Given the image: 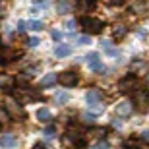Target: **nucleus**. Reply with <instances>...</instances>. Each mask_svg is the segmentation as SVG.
Listing matches in <instances>:
<instances>
[{
    "instance_id": "nucleus-1",
    "label": "nucleus",
    "mask_w": 149,
    "mask_h": 149,
    "mask_svg": "<svg viewBox=\"0 0 149 149\" xmlns=\"http://www.w3.org/2000/svg\"><path fill=\"white\" fill-rule=\"evenodd\" d=\"M81 27H83V31H85V33L95 35V33H101V31H103L105 23H103V19H99V17L85 16V17L81 19Z\"/></svg>"
},
{
    "instance_id": "nucleus-2",
    "label": "nucleus",
    "mask_w": 149,
    "mask_h": 149,
    "mask_svg": "<svg viewBox=\"0 0 149 149\" xmlns=\"http://www.w3.org/2000/svg\"><path fill=\"white\" fill-rule=\"evenodd\" d=\"M85 62H87V66L91 68L93 72H97V74H105L107 72L105 64L101 62V58H99L97 52H89V54H85Z\"/></svg>"
},
{
    "instance_id": "nucleus-3",
    "label": "nucleus",
    "mask_w": 149,
    "mask_h": 149,
    "mask_svg": "<svg viewBox=\"0 0 149 149\" xmlns=\"http://www.w3.org/2000/svg\"><path fill=\"white\" fill-rule=\"evenodd\" d=\"M58 81H60L64 87H74V85L79 81V77H77L76 72H72V70H70V72L60 74V76H58Z\"/></svg>"
},
{
    "instance_id": "nucleus-4",
    "label": "nucleus",
    "mask_w": 149,
    "mask_h": 149,
    "mask_svg": "<svg viewBox=\"0 0 149 149\" xmlns=\"http://www.w3.org/2000/svg\"><path fill=\"white\" fill-rule=\"evenodd\" d=\"M85 101H87V105H89V107H93L95 111L103 109V107L99 105V101H101V93L97 91V89H91V91H87V95H85Z\"/></svg>"
},
{
    "instance_id": "nucleus-5",
    "label": "nucleus",
    "mask_w": 149,
    "mask_h": 149,
    "mask_svg": "<svg viewBox=\"0 0 149 149\" xmlns=\"http://www.w3.org/2000/svg\"><path fill=\"white\" fill-rule=\"evenodd\" d=\"M0 145H2L4 149L16 147V145H17V139H16V136H14V134H4V136L0 138Z\"/></svg>"
},
{
    "instance_id": "nucleus-6",
    "label": "nucleus",
    "mask_w": 149,
    "mask_h": 149,
    "mask_svg": "<svg viewBox=\"0 0 149 149\" xmlns=\"http://www.w3.org/2000/svg\"><path fill=\"white\" fill-rule=\"evenodd\" d=\"M6 109H8V112H10L12 116H22V107H19V103L17 101H14V99H8L6 101Z\"/></svg>"
},
{
    "instance_id": "nucleus-7",
    "label": "nucleus",
    "mask_w": 149,
    "mask_h": 149,
    "mask_svg": "<svg viewBox=\"0 0 149 149\" xmlns=\"http://www.w3.org/2000/svg\"><path fill=\"white\" fill-rule=\"evenodd\" d=\"M72 54V49L68 47V45H58V47H54V56L56 58H66V56Z\"/></svg>"
},
{
    "instance_id": "nucleus-8",
    "label": "nucleus",
    "mask_w": 149,
    "mask_h": 149,
    "mask_svg": "<svg viewBox=\"0 0 149 149\" xmlns=\"http://www.w3.org/2000/svg\"><path fill=\"white\" fill-rule=\"evenodd\" d=\"M70 10H72V4H70L68 0H58V2H56V14H62V16H64V14H68Z\"/></svg>"
},
{
    "instance_id": "nucleus-9",
    "label": "nucleus",
    "mask_w": 149,
    "mask_h": 149,
    "mask_svg": "<svg viewBox=\"0 0 149 149\" xmlns=\"http://www.w3.org/2000/svg\"><path fill=\"white\" fill-rule=\"evenodd\" d=\"M37 120L39 122H50V120H52V112H50L49 109H45V107H43V109H39V111H37Z\"/></svg>"
},
{
    "instance_id": "nucleus-10",
    "label": "nucleus",
    "mask_w": 149,
    "mask_h": 149,
    "mask_svg": "<svg viewBox=\"0 0 149 149\" xmlns=\"http://www.w3.org/2000/svg\"><path fill=\"white\" fill-rule=\"evenodd\" d=\"M134 85H136V79H134V76H128L124 77L120 83H118V87H120V91H128V89H132Z\"/></svg>"
},
{
    "instance_id": "nucleus-11",
    "label": "nucleus",
    "mask_w": 149,
    "mask_h": 149,
    "mask_svg": "<svg viewBox=\"0 0 149 149\" xmlns=\"http://www.w3.org/2000/svg\"><path fill=\"white\" fill-rule=\"evenodd\" d=\"M116 112H118V114H122V116L130 114V112H132V103H130V101L120 103V105H118V109H116Z\"/></svg>"
},
{
    "instance_id": "nucleus-12",
    "label": "nucleus",
    "mask_w": 149,
    "mask_h": 149,
    "mask_svg": "<svg viewBox=\"0 0 149 149\" xmlns=\"http://www.w3.org/2000/svg\"><path fill=\"white\" fill-rule=\"evenodd\" d=\"M136 105H138V109H141L143 111L145 109V103H147V95H145V91H139V93H136Z\"/></svg>"
},
{
    "instance_id": "nucleus-13",
    "label": "nucleus",
    "mask_w": 149,
    "mask_h": 149,
    "mask_svg": "<svg viewBox=\"0 0 149 149\" xmlns=\"http://www.w3.org/2000/svg\"><path fill=\"white\" fill-rule=\"evenodd\" d=\"M54 101H56V105H66L68 101H70V95H68L66 91H58V93L54 95Z\"/></svg>"
},
{
    "instance_id": "nucleus-14",
    "label": "nucleus",
    "mask_w": 149,
    "mask_h": 149,
    "mask_svg": "<svg viewBox=\"0 0 149 149\" xmlns=\"http://www.w3.org/2000/svg\"><path fill=\"white\" fill-rule=\"evenodd\" d=\"M145 8H147V2H145V0H136L132 4V10L136 12V14H143Z\"/></svg>"
},
{
    "instance_id": "nucleus-15",
    "label": "nucleus",
    "mask_w": 149,
    "mask_h": 149,
    "mask_svg": "<svg viewBox=\"0 0 149 149\" xmlns=\"http://www.w3.org/2000/svg\"><path fill=\"white\" fill-rule=\"evenodd\" d=\"M56 79H58V77H56V74H49V76H45L43 79H41V85H43V87H49V85L56 83Z\"/></svg>"
},
{
    "instance_id": "nucleus-16",
    "label": "nucleus",
    "mask_w": 149,
    "mask_h": 149,
    "mask_svg": "<svg viewBox=\"0 0 149 149\" xmlns=\"http://www.w3.org/2000/svg\"><path fill=\"white\" fill-rule=\"evenodd\" d=\"M101 47H103V50H105L109 56H112V58H114V56H118V50H116L111 43H101Z\"/></svg>"
},
{
    "instance_id": "nucleus-17",
    "label": "nucleus",
    "mask_w": 149,
    "mask_h": 149,
    "mask_svg": "<svg viewBox=\"0 0 149 149\" xmlns=\"http://www.w3.org/2000/svg\"><path fill=\"white\" fill-rule=\"evenodd\" d=\"M143 143H139L138 139H126L124 141V149H141Z\"/></svg>"
},
{
    "instance_id": "nucleus-18",
    "label": "nucleus",
    "mask_w": 149,
    "mask_h": 149,
    "mask_svg": "<svg viewBox=\"0 0 149 149\" xmlns=\"http://www.w3.org/2000/svg\"><path fill=\"white\" fill-rule=\"evenodd\" d=\"M126 33H128V27H126V25H116V27L112 29V35H114V37H118V39L124 37Z\"/></svg>"
},
{
    "instance_id": "nucleus-19",
    "label": "nucleus",
    "mask_w": 149,
    "mask_h": 149,
    "mask_svg": "<svg viewBox=\"0 0 149 149\" xmlns=\"http://www.w3.org/2000/svg\"><path fill=\"white\" fill-rule=\"evenodd\" d=\"M25 25H27L29 29H33V31H41V29L45 27V25H43V22H39V19H31V22H29V23H25Z\"/></svg>"
},
{
    "instance_id": "nucleus-20",
    "label": "nucleus",
    "mask_w": 149,
    "mask_h": 149,
    "mask_svg": "<svg viewBox=\"0 0 149 149\" xmlns=\"http://www.w3.org/2000/svg\"><path fill=\"white\" fill-rule=\"evenodd\" d=\"M27 79H29V76L22 74V76H17V77H16V83L19 85V87H25V85H27Z\"/></svg>"
},
{
    "instance_id": "nucleus-21",
    "label": "nucleus",
    "mask_w": 149,
    "mask_h": 149,
    "mask_svg": "<svg viewBox=\"0 0 149 149\" xmlns=\"http://www.w3.org/2000/svg\"><path fill=\"white\" fill-rule=\"evenodd\" d=\"M95 120H97V116H95L93 112H87V114H83V122H87V124H95Z\"/></svg>"
},
{
    "instance_id": "nucleus-22",
    "label": "nucleus",
    "mask_w": 149,
    "mask_h": 149,
    "mask_svg": "<svg viewBox=\"0 0 149 149\" xmlns=\"http://www.w3.org/2000/svg\"><path fill=\"white\" fill-rule=\"evenodd\" d=\"M64 25H66V29H68V31H74V29L77 27V22H76V19H68V22L64 23Z\"/></svg>"
},
{
    "instance_id": "nucleus-23",
    "label": "nucleus",
    "mask_w": 149,
    "mask_h": 149,
    "mask_svg": "<svg viewBox=\"0 0 149 149\" xmlns=\"http://www.w3.org/2000/svg\"><path fill=\"white\" fill-rule=\"evenodd\" d=\"M39 43H41V41H39L37 37H31V39H27V47H29V49H35V47H37Z\"/></svg>"
},
{
    "instance_id": "nucleus-24",
    "label": "nucleus",
    "mask_w": 149,
    "mask_h": 149,
    "mask_svg": "<svg viewBox=\"0 0 149 149\" xmlns=\"http://www.w3.org/2000/svg\"><path fill=\"white\" fill-rule=\"evenodd\" d=\"M45 136H47V138H52V136H54V126L47 128V130H45Z\"/></svg>"
},
{
    "instance_id": "nucleus-25",
    "label": "nucleus",
    "mask_w": 149,
    "mask_h": 149,
    "mask_svg": "<svg viewBox=\"0 0 149 149\" xmlns=\"http://www.w3.org/2000/svg\"><path fill=\"white\" fill-rule=\"evenodd\" d=\"M6 120H8V114H6V112L2 111V109H0V124H4Z\"/></svg>"
},
{
    "instance_id": "nucleus-26",
    "label": "nucleus",
    "mask_w": 149,
    "mask_h": 149,
    "mask_svg": "<svg viewBox=\"0 0 149 149\" xmlns=\"http://www.w3.org/2000/svg\"><path fill=\"white\" fill-rule=\"evenodd\" d=\"M52 39H54V41H60L62 33H60V31H52Z\"/></svg>"
},
{
    "instance_id": "nucleus-27",
    "label": "nucleus",
    "mask_w": 149,
    "mask_h": 149,
    "mask_svg": "<svg viewBox=\"0 0 149 149\" xmlns=\"http://www.w3.org/2000/svg\"><path fill=\"white\" fill-rule=\"evenodd\" d=\"M25 27H27V25H25V22H19V23H17V31H19V33H22V31H25Z\"/></svg>"
},
{
    "instance_id": "nucleus-28",
    "label": "nucleus",
    "mask_w": 149,
    "mask_h": 149,
    "mask_svg": "<svg viewBox=\"0 0 149 149\" xmlns=\"http://www.w3.org/2000/svg\"><path fill=\"white\" fill-rule=\"evenodd\" d=\"M107 147H109V143H107V141H103V143H97L93 149H107Z\"/></svg>"
},
{
    "instance_id": "nucleus-29",
    "label": "nucleus",
    "mask_w": 149,
    "mask_h": 149,
    "mask_svg": "<svg viewBox=\"0 0 149 149\" xmlns=\"http://www.w3.org/2000/svg\"><path fill=\"white\" fill-rule=\"evenodd\" d=\"M85 43H91L89 37H81V39H79V45H85Z\"/></svg>"
},
{
    "instance_id": "nucleus-30",
    "label": "nucleus",
    "mask_w": 149,
    "mask_h": 149,
    "mask_svg": "<svg viewBox=\"0 0 149 149\" xmlns=\"http://www.w3.org/2000/svg\"><path fill=\"white\" fill-rule=\"evenodd\" d=\"M111 4H124V0H109Z\"/></svg>"
},
{
    "instance_id": "nucleus-31",
    "label": "nucleus",
    "mask_w": 149,
    "mask_h": 149,
    "mask_svg": "<svg viewBox=\"0 0 149 149\" xmlns=\"http://www.w3.org/2000/svg\"><path fill=\"white\" fill-rule=\"evenodd\" d=\"M33 149H45V145H41V143H37V145H33Z\"/></svg>"
},
{
    "instance_id": "nucleus-32",
    "label": "nucleus",
    "mask_w": 149,
    "mask_h": 149,
    "mask_svg": "<svg viewBox=\"0 0 149 149\" xmlns=\"http://www.w3.org/2000/svg\"><path fill=\"white\" fill-rule=\"evenodd\" d=\"M0 126H2V124H0Z\"/></svg>"
}]
</instances>
